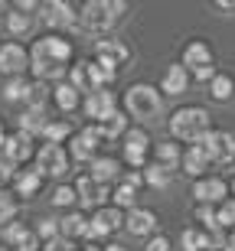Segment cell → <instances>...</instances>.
Returning <instances> with one entry per match:
<instances>
[{
	"instance_id": "obj_1",
	"label": "cell",
	"mask_w": 235,
	"mask_h": 251,
	"mask_svg": "<svg viewBox=\"0 0 235 251\" xmlns=\"http://www.w3.org/2000/svg\"><path fill=\"white\" fill-rule=\"evenodd\" d=\"M69 59H72V43L59 36H43L29 49V69L36 75V82H52L69 72Z\"/></svg>"
},
{
	"instance_id": "obj_2",
	"label": "cell",
	"mask_w": 235,
	"mask_h": 251,
	"mask_svg": "<svg viewBox=\"0 0 235 251\" xmlns=\"http://www.w3.org/2000/svg\"><path fill=\"white\" fill-rule=\"evenodd\" d=\"M121 10H124V0H88L82 7V13H78V26L85 33H92V36H102V33H108L114 26Z\"/></svg>"
},
{
	"instance_id": "obj_3",
	"label": "cell",
	"mask_w": 235,
	"mask_h": 251,
	"mask_svg": "<svg viewBox=\"0 0 235 251\" xmlns=\"http://www.w3.org/2000/svg\"><path fill=\"white\" fill-rule=\"evenodd\" d=\"M209 130H212V124H209L206 108H180L170 118V134L177 140H186V144H199Z\"/></svg>"
},
{
	"instance_id": "obj_4",
	"label": "cell",
	"mask_w": 235,
	"mask_h": 251,
	"mask_svg": "<svg viewBox=\"0 0 235 251\" xmlns=\"http://www.w3.org/2000/svg\"><path fill=\"white\" fill-rule=\"evenodd\" d=\"M124 108H128V114L131 118H137V121H151V118H157L160 108H163V98H160V92L154 88V85H131L128 92H124Z\"/></svg>"
},
{
	"instance_id": "obj_5",
	"label": "cell",
	"mask_w": 235,
	"mask_h": 251,
	"mask_svg": "<svg viewBox=\"0 0 235 251\" xmlns=\"http://www.w3.org/2000/svg\"><path fill=\"white\" fill-rule=\"evenodd\" d=\"M36 170L39 176H66L69 173V150L62 144H43L36 150Z\"/></svg>"
},
{
	"instance_id": "obj_6",
	"label": "cell",
	"mask_w": 235,
	"mask_h": 251,
	"mask_svg": "<svg viewBox=\"0 0 235 251\" xmlns=\"http://www.w3.org/2000/svg\"><path fill=\"white\" fill-rule=\"evenodd\" d=\"M199 147L206 150L209 163H219V167L235 163V140H232V134H226V130H209L206 137L199 140Z\"/></svg>"
},
{
	"instance_id": "obj_7",
	"label": "cell",
	"mask_w": 235,
	"mask_h": 251,
	"mask_svg": "<svg viewBox=\"0 0 235 251\" xmlns=\"http://www.w3.org/2000/svg\"><path fill=\"white\" fill-rule=\"evenodd\" d=\"M98 147H102V134H98V124H88L78 134H72V144H69V157L78 160V163H92L98 157Z\"/></svg>"
},
{
	"instance_id": "obj_8",
	"label": "cell",
	"mask_w": 235,
	"mask_h": 251,
	"mask_svg": "<svg viewBox=\"0 0 235 251\" xmlns=\"http://www.w3.org/2000/svg\"><path fill=\"white\" fill-rule=\"evenodd\" d=\"M39 20L52 29H69L78 23V13L66 0H46V3H39Z\"/></svg>"
},
{
	"instance_id": "obj_9",
	"label": "cell",
	"mask_w": 235,
	"mask_h": 251,
	"mask_svg": "<svg viewBox=\"0 0 235 251\" xmlns=\"http://www.w3.org/2000/svg\"><path fill=\"white\" fill-rule=\"evenodd\" d=\"M29 65V52L20 43H0V72L10 78H20Z\"/></svg>"
},
{
	"instance_id": "obj_10",
	"label": "cell",
	"mask_w": 235,
	"mask_h": 251,
	"mask_svg": "<svg viewBox=\"0 0 235 251\" xmlns=\"http://www.w3.org/2000/svg\"><path fill=\"white\" fill-rule=\"evenodd\" d=\"M114 111H118V98H114V92H108V88H102V92H88V98H85V114H88L95 124L108 121Z\"/></svg>"
},
{
	"instance_id": "obj_11",
	"label": "cell",
	"mask_w": 235,
	"mask_h": 251,
	"mask_svg": "<svg viewBox=\"0 0 235 251\" xmlns=\"http://www.w3.org/2000/svg\"><path fill=\"white\" fill-rule=\"evenodd\" d=\"M147 150H151V137H147V130L134 127L124 134V160L131 163L134 170H141L147 163Z\"/></svg>"
},
{
	"instance_id": "obj_12",
	"label": "cell",
	"mask_w": 235,
	"mask_h": 251,
	"mask_svg": "<svg viewBox=\"0 0 235 251\" xmlns=\"http://www.w3.org/2000/svg\"><path fill=\"white\" fill-rule=\"evenodd\" d=\"M128 56H131V49L124 46L121 39H98V43H95V62L108 65L114 72H118V65L128 62Z\"/></svg>"
},
{
	"instance_id": "obj_13",
	"label": "cell",
	"mask_w": 235,
	"mask_h": 251,
	"mask_svg": "<svg viewBox=\"0 0 235 251\" xmlns=\"http://www.w3.org/2000/svg\"><path fill=\"white\" fill-rule=\"evenodd\" d=\"M0 153H3L13 167H20L23 160L33 157V137H29V134H23V130H13V134H7V137H3Z\"/></svg>"
},
{
	"instance_id": "obj_14",
	"label": "cell",
	"mask_w": 235,
	"mask_h": 251,
	"mask_svg": "<svg viewBox=\"0 0 235 251\" xmlns=\"http://www.w3.org/2000/svg\"><path fill=\"white\" fill-rule=\"evenodd\" d=\"M76 199L85 205V209H102V202L108 199V186L95 183V179L85 173V176L76 179Z\"/></svg>"
},
{
	"instance_id": "obj_15",
	"label": "cell",
	"mask_w": 235,
	"mask_h": 251,
	"mask_svg": "<svg viewBox=\"0 0 235 251\" xmlns=\"http://www.w3.org/2000/svg\"><path fill=\"white\" fill-rule=\"evenodd\" d=\"M124 225V215H121V209H98L95 212V219H88V238H104L108 232H114V228H121Z\"/></svg>"
},
{
	"instance_id": "obj_16",
	"label": "cell",
	"mask_w": 235,
	"mask_h": 251,
	"mask_svg": "<svg viewBox=\"0 0 235 251\" xmlns=\"http://www.w3.org/2000/svg\"><path fill=\"white\" fill-rule=\"evenodd\" d=\"M226 179L219 176H209V179H196V186H193V196L199 199V205H212V202H222L226 199Z\"/></svg>"
},
{
	"instance_id": "obj_17",
	"label": "cell",
	"mask_w": 235,
	"mask_h": 251,
	"mask_svg": "<svg viewBox=\"0 0 235 251\" xmlns=\"http://www.w3.org/2000/svg\"><path fill=\"white\" fill-rule=\"evenodd\" d=\"M3 238H7V245H13L17 251H36L39 248L36 232H29L23 222H10L7 228H3Z\"/></svg>"
},
{
	"instance_id": "obj_18",
	"label": "cell",
	"mask_w": 235,
	"mask_h": 251,
	"mask_svg": "<svg viewBox=\"0 0 235 251\" xmlns=\"http://www.w3.org/2000/svg\"><path fill=\"white\" fill-rule=\"evenodd\" d=\"M13 183V196L20 199H33L43 186V176H39V170H17V176L10 179Z\"/></svg>"
},
{
	"instance_id": "obj_19",
	"label": "cell",
	"mask_w": 235,
	"mask_h": 251,
	"mask_svg": "<svg viewBox=\"0 0 235 251\" xmlns=\"http://www.w3.org/2000/svg\"><path fill=\"white\" fill-rule=\"evenodd\" d=\"M124 228L131 235H151L154 228H157V215H154L151 209H137V205H134L131 212H128V219H124Z\"/></svg>"
},
{
	"instance_id": "obj_20",
	"label": "cell",
	"mask_w": 235,
	"mask_h": 251,
	"mask_svg": "<svg viewBox=\"0 0 235 251\" xmlns=\"http://www.w3.org/2000/svg\"><path fill=\"white\" fill-rule=\"evenodd\" d=\"M203 65H212V49L203 43V39H193L186 49H183V69H203Z\"/></svg>"
},
{
	"instance_id": "obj_21",
	"label": "cell",
	"mask_w": 235,
	"mask_h": 251,
	"mask_svg": "<svg viewBox=\"0 0 235 251\" xmlns=\"http://www.w3.org/2000/svg\"><path fill=\"white\" fill-rule=\"evenodd\" d=\"M59 235L62 238H88V219H85L82 212H69L59 219Z\"/></svg>"
},
{
	"instance_id": "obj_22",
	"label": "cell",
	"mask_w": 235,
	"mask_h": 251,
	"mask_svg": "<svg viewBox=\"0 0 235 251\" xmlns=\"http://www.w3.org/2000/svg\"><path fill=\"white\" fill-rule=\"evenodd\" d=\"M118 173H121V163H118L114 157H95L92 160V173H88V176H92L95 183L108 186L111 179H118Z\"/></svg>"
},
{
	"instance_id": "obj_23",
	"label": "cell",
	"mask_w": 235,
	"mask_h": 251,
	"mask_svg": "<svg viewBox=\"0 0 235 251\" xmlns=\"http://www.w3.org/2000/svg\"><path fill=\"white\" fill-rule=\"evenodd\" d=\"M186 85H189V75L183 65H170L167 72H163V82H160V88L167 95H183L186 92Z\"/></svg>"
},
{
	"instance_id": "obj_24",
	"label": "cell",
	"mask_w": 235,
	"mask_h": 251,
	"mask_svg": "<svg viewBox=\"0 0 235 251\" xmlns=\"http://www.w3.org/2000/svg\"><path fill=\"white\" fill-rule=\"evenodd\" d=\"M180 163H183V170H186L189 176H199V173H203V170L209 167V157H206V150L199 147V144H189Z\"/></svg>"
},
{
	"instance_id": "obj_25",
	"label": "cell",
	"mask_w": 235,
	"mask_h": 251,
	"mask_svg": "<svg viewBox=\"0 0 235 251\" xmlns=\"http://www.w3.org/2000/svg\"><path fill=\"white\" fill-rule=\"evenodd\" d=\"M98 134H102V140H114V137H121V134H128V118L121 111H114L108 121L98 124Z\"/></svg>"
},
{
	"instance_id": "obj_26",
	"label": "cell",
	"mask_w": 235,
	"mask_h": 251,
	"mask_svg": "<svg viewBox=\"0 0 235 251\" xmlns=\"http://www.w3.org/2000/svg\"><path fill=\"white\" fill-rule=\"evenodd\" d=\"M52 101L59 104V111H76L78 108V92L69 82H62V85L52 88Z\"/></svg>"
},
{
	"instance_id": "obj_27",
	"label": "cell",
	"mask_w": 235,
	"mask_h": 251,
	"mask_svg": "<svg viewBox=\"0 0 235 251\" xmlns=\"http://www.w3.org/2000/svg\"><path fill=\"white\" fill-rule=\"evenodd\" d=\"M46 111H23L20 114V130L23 134H29V137H36V134H43L46 130Z\"/></svg>"
},
{
	"instance_id": "obj_28",
	"label": "cell",
	"mask_w": 235,
	"mask_h": 251,
	"mask_svg": "<svg viewBox=\"0 0 235 251\" xmlns=\"http://www.w3.org/2000/svg\"><path fill=\"white\" fill-rule=\"evenodd\" d=\"M154 163H157V167H163V170H173L180 163V160H183V153H180V147L177 144H157V147H154Z\"/></svg>"
},
{
	"instance_id": "obj_29",
	"label": "cell",
	"mask_w": 235,
	"mask_h": 251,
	"mask_svg": "<svg viewBox=\"0 0 235 251\" xmlns=\"http://www.w3.org/2000/svg\"><path fill=\"white\" fill-rule=\"evenodd\" d=\"M46 101H49V85L33 82L29 85V95H26V111H46Z\"/></svg>"
},
{
	"instance_id": "obj_30",
	"label": "cell",
	"mask_w": 235,
	"mask_h": 251,
	"mask_svg": "<svg viewBox=\"0 0 235 251\" xmlns=\"http://www.w3.org/2000/svg\"><path fill=\"white\" fill-rule=\"evenodd\" d=\"M29 85L33 82H26L23 75H20V78H10V82L3 85V101H26Z\"/></svg>"
},
{
	"instance_id": "obj_31",
	"label": "cell",
	"mask_w": 235,
	"mask_h": 251,
	"mask_svg": "<svg viewBox=\"0 0 235 251\" xmlns=\"http://www.w3.org/2000/svg\"><path fill=\"white\" fill-rule=\"evenodd\" d=\"M7 29H10V36H26L29 29H33V17L13 10V13H7Z\"/></svg>"
},
{
	"instance_id": "obj_32",
	"label": "cell",
	"mask_w": 235,
	"mask_h": 251,
	"mask_svg": "<svg viewBox=\"0 0 235 251\" xmlns=\"http://www.w3.org/2000/svg\"><path fill=\"white\" fill-rule=\"evenodd\" d=\"M43 137H46V144H62L66 137H72V124L69 121H49L46 130H43Z\"/></svg>"
},
{
	"instance_id": "obj_33",
	"label": "cell",
	"mask_w": 235,
	"mask_h": 251,
	"mask_svg": "<svg viewBox=\"0 0 235 251\" xmlns=\"http://www.w3.org/2000/svg\"><path fill=\"white\" fill-rule=\"evenodd\" d=\"M180 242H183V248H186V251H203V248H209V235L199 232V228H183Z\"/></svg>"
},
{
	"instance_id": "obj_34",
	"label": "cell",
	"mask_w": 235,
	"mask_h": 251,
	"mask_svg": "<svg viewBox=\"0 0 235 251\" xmlns=\"http://www.w3.org/2000/svg\"><path fill=\"white\" fill-rule=\"evenodd\" d=\"M13 215H17V196L0 186V225H10Z\"/></svg>"
},
{
	"instance_id": "obj_35",
	"label": "cell",
	"mask_w": 235,
	"mask_h": 251,
	"mask_svg": "<svg viewBox=\"0 0 235 251\" xmlns=\"http://www.w3.org/2000/svg\"><path fill=\"white\" fill-rule=\"evenodd\" d=\"M144 183H151L154 189H163V186H170V170L157 167V163H151V167H144Z\"/></svg>"
},
{
	"instance_id": "obj_36",
	"label": "cell",
	"mask_w": 235,
	"mask_h": 251,
	"mask_svg": "<svg viewBox=\"0 0 235 251\" xmlns=\"http://www.w3.org/2000/svg\"><path fill=\"white\" fill-rule=\"evenodd\" d=\"M232 92H235V85H232L229 75H216V78H212V92H209V95H212L216 101H229Z\"/></svg>"
},
{
	"instance_id": "obj_37",
	"label": "cell",
	"mask_w": 235,
	"mask_h": 251,
	"mask_svg": "<svg viewBox=\"0 0 235 251\" xmlns=\"http://www.w3.org/2000/svg\"><path fill=\"white\" fill-rule=\"evenodd\" d=\"M111 196H114V209H134V202H137V189H134V186H124V183L114 189Z\"/></svg>"
},
{
	"instance_id": "obj_38",
	"label": "cell",
	"mask_w": 235,
	"mask_h": 251,
	"mask_svg": "<svg viewBox=\"0 0 235 251\" xmlns=\"http://www.w3.org/2000/svg\"><path fill=\"white\" fill-rule=\"evenodd\" d=\"M216 222H219V228H235V199H226L219 205Z\"/></svg>"
},
{
	"instance_id": "obj_39",
	"label": "cell",
	"mask_w": 235,
	"mask_h": 251,
	"mask_svg": "<svg viewBox=\"0 0 235 251\" xmlns=\"http://www.w3.org/2000/svg\"><path fill=\"white\" fill-rule=\"evenodd\" d=\"M36 238H46V242L59 238V219H39V225H36Z\"/></svg>"
},
{
	"instance_id": "obj_40",
	"label": "cell",
	"mask_w": 235,
	"mask_h": 251,
	"mask_svg": "<svg viewBox=\"0 0 235 251\" xmlns=\"http://www.w3.org/2000/svg\"><path fill=\"white\" fill-rule=\"evenodd\" d=\"M72 202H76V186H56L52 205H72Z\"/></svg>"
},
{
	"instance_id": "obj_41",
	"label": "cell",
	"mask_w": 235,
	"mask_h": 251,
	"mask_svg": "<svg viewBox=\"0 0 235 251\" xmlns=\"http://www.w3.org/2000/svg\"><path fill=\"white\" fill-rule=\"evenodd\" d=\"M196 219L203 225H206L209 232H212V228H219V222H216V212H212V205H199L196 209Z\"/></svg>"
},
{
	"instance_id": "obj_42",
	"label": "cell",
	"mask_w": 235,
	"mask_h": 251,
	"mask_svg": "<svg viewBox=\"0 0 235 251\" xmlns=\"http://www.w3.org/2000/svg\"><path fill=\"white\" fill-rule=\"evenodd\" d=\"M46 251H76V248H72V242H69V238H62V235H59V238L46 242Z\"/></svg>"
},
{
	"instance_id": "obj_43",
	"label": "cell",
	"mask_w": 235,
	"mask_h": 251,
	"mask_svg": "<svg viewBox=\"0 0 235 251\" xmlns=\"http://www.w3.org/2000/svg\"><path fill=\"white\" fill-rule=\"evenodd\" d=\"M147 251H170V242L163 235H154L151 242H147Z\"/></svg>"
},
{
	"instance_id": "obj_44",
	"label": "cell",
	"mask_w": 235,
	"mask_h": 251,
	"mask_svg": "<svg viewBox=\"0 0 235 251\" xmlns=\"http://www.w3.org/2000/svg\"><path fill=\"white\" fill-rule=\"evenodd\" d=\"M141 183H144V176L137 173V170H131V173H124V186H134V189H137Z\"/></svg>"
},
{
	"instance_id": "obj_45",
	"label": "cell",
	"mask_w": 235,
	"mask_h": 251,
	"mask_svg": "<svg viewBox=\"0 0 235 251\" xmlns=\"http://www.w3.org/2000/svg\"><path fill=\"white\" fill-rule=\"evenodd\" d=\"M193 75H196L199 82H212V78H216V72H212V65H203V69H196Z\"/></svg>"
},
{
	"instance_id": "obj_46",
	"label": "cell",
	"mask_w": 235,
	"mask_h": 251,
	"mask_svg": "<svg viewBox=\"0 0 235 251\" xmlns=\"http://www.w3.org/2000/svg\"><path fill=\"white\" fill-rule=\"evenodd\" d=\"M226 251H235V228H232V235H229V242H226Z\"/></svg>"
},
{
	"instance_id": "obj_47",
	"label": "cell",
	"mask_w": 235,
	"mask_h": 251,
	"mask_svg": "<svg viewBox=\"0 0 235 251\" xmlns=\"http://www.w3.org/2000/svg\"><path fill=\"white\" fill-rule=\"evenodd\" d=\"M219 7L222 10H235V0H219Z\"/></svg>"
},
{
	"instance_id": "obj_48",
	"label": "cell",
	"mask_w": 235,
	"mask_h": 251,
	"mask_svg": "<svg viewBox=\"0 0 235 251\" xmlns=\"http://www.w3.org/2000/svg\"><path fill=\"white\" fill-rule=\"evenodd\" d=\"M104 251H128V248H124V245H108Z\"/></svg>"
},
{
	"instance_id": "obj_49",
	"label": "cell",
	"mask_w": 235,
	"mask_h": 251,
	"mask_svg": "<svg viewBox=\"0 0 235 251\" xmlns=\"http://www.w3.org/2000/svg\"><path fill=\"white\" fill-rule=\"evenodd\" d=\"M3 137H7V130H3V124H0V147H3Z\"/></svg>"
},
{
	"instance_id": "obj_50",
	"label": "cell",
	"mask_w": 235,
	"mask_h": 251,
	"mask_svg": "<svg viewBox=\"0 0 235 251\" xmlns=\"http://www.w3.org/2000/svg\"><path fill=\"white\" fill-rule=\"evenodd\" d=\"M0 13H7V3H3V0H0Z\"/></svg>"
},
{
	"instance_id": "obj_51",
	"label": "cell",
	"mask_w": 235,
	"mask_h": 251,
	"mask_svg": "<svg viewBox=\"0 0 235 251\" xmlns=\"http://www.w3.org/2000/svg\"><path fill=\"white\" fill-rule=\"evenodd\" d=\"M232 189H235V179H232Z\"/></svg>"
},
{
	"instance_id": "obj_52",
	"label": "cell",
	"mask_w": 235,
	"mask_h": 251,
	"mask_svg": "<svg viewBox=\"0 0 235 251\" xmlns=\"http://www.w3.org/2000/svg\"><path fill=\"white\" fill-rule=\"evenodd\" d=\"M0 251H7V248H0Z\"/></svg>"
}]
</instances>
